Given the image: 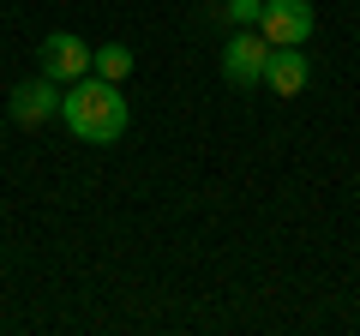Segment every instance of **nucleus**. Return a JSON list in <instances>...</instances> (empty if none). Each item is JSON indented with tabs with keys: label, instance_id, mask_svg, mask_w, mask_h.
<instances>
[{
	"label": "nucleus",
	"instance_id": "1",
	"mask_svg": "<svg viewBox=\"0 0 360 336\" xmlns=\"http://www.w3.org/2000/svg\"><path fill=\"white\" fill-rule=\"evenodd\" d=\"M60 120H66V132L84 138V144H120L127 138V96H120V84L84 72V78H72L60 91Z\"/></svg>",
	"mask_w": 360,
	"mask_h": 336
},
{
	"label": "nucleus",
	"instance_id": "2",
	"mask_svg": "<svg viewBox=\"0 0 360 336\" xmlns=\"http://www.w3.org/2000/svg\"><path fill=\"white\" fill-rule=\"evenodd\" d=\"M312 25H319L312 18V0H264V18H258L270 49H307Z\"/></svg>",
	"mask_w": 360,
	"mask_h": 336
},
{
	"label": "nucleus",
	"instance_id": "3",
	"mask_svg": "<svg viewBox=\"0 0 360 336\" xmlns=\"http://www.w3.org/2000/svg\"><path fill=\"white\" fill-rule=\"evenodd\" d=\"M90 60H96V49H84V37H72V30H54V37H42V49H37L42 78H54V84H72V78H84Z\"/></svg>",
	"mask_w": 360,
	"mask_h": 336
},
{
	"label": "nucleus",
	"instance_id": "4",
	"mask_svg": "<svg viewBox=\"0 0 360 336\" xmlns=\"http://www.w3.org/2000/svg\"><path fill=\"white\" fill-rule=\"evenodd\" d=\"M264 60H270L264 30H234L229 49H222V78L240 84V91H252V84H264Z\"/></svg>",
	"mask_w": 360,
	"mask_h": 336
},
{
	"label": "nucleus",
	"instance_id": "5",
	"mask_svg": "<svg viewBox=\"0 0 360 336\" xmlns=\"http://www.w3.org/2000/svg\"><path fill=\"white\" fill-rule=\"evenodd\" d=\"M13 120L18 127H42V120H54L60 115V91H54V78H25V84H13Z\"/></svg>",
	"mask_w": 360,
	"mask_h": 336
},
{
	"label": "nucleus",
	"instance_id": "6",
	"mask_svg": "<svg viewBox=\"0 0 360 336\" xmlns=\"http://www.w3.org/2000/svg\"><path fill=\"white\" fill-rule=\"evenodd\" d=\"M307 78H312V60L300 49H270V60H264V84L276 96H300L307 91Z\"/></svg>",
	"mask_w": 360,
	"mask_h": 336
},
{
	"label": "nucleus",
	"instance_id": "7",
	"mask_svg": "<svg viewBox=\"0 0 360 336\" xmlns=\"http://www.w3.org/2000/svg\"><path fill=\"white\" fill-rule=\"evenodd\" d=\"M90 72L108 78V84H120V78L132 72V49H127V42H103V49H96V60H90Z\"/></svg>",
	"mask_w": 360,
	"mask_h": 336
},
{
	"label": "nucleus",
	"instance_id": "8",
	"mask_svg": "<svg viewBox=\"0 0 360 336\" xmlns=\"http://www.w3.org/2000/svg\"><path fill=\"white\" fill-rule=\"evenodd\" d=\"M229 18L240 30H258V18H264V0H229Z\"/></svg>",
	"mask_w": 360,
	"mask_h": 336
}]
</instances>
